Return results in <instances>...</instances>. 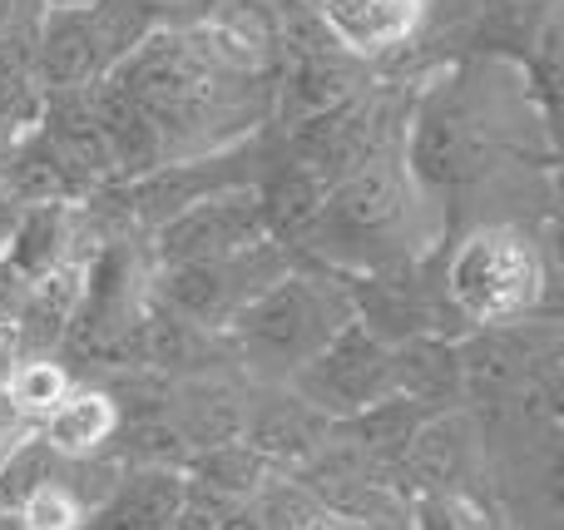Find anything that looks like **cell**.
Wrapping results in <instances>:
<instances>
[{
	"mask_svg": "<svg viewBox=\"0 0 564 530\" xmlns=\"http://www.w3.org/2000/svg\"><path fill=\"white\" fill-rule=\"evenodd\" d=\"M89 89H55V95H40L35 129L50 139V149L65 159L69 174H75L89 194H99L105 184H115V159H109L105 129H99L95 105H89Z\"/></svg>",
	"mask_w": 564,
	"mask_h": 530,
	"instance_id": "11",
	"label": "cell"
},
{
	"mask_svg": "<svg viewBox=\"0 0 564 530\" xmlns=\"http://www.w3.org/2000/svg\"><path fill=\"white\" fill-rule=\"evenodd\" d=\"M253 501L258 506L248 516L263 530H312L327 521V506L312 496V486H297V482H268Z\"/></svg>",
	"mask_w": 564,
	"mask_h": 530,
	"instance_id": "21",
	"label": "cell"
},
{
	"mask_svg": "<svg viewBox=\"0 0 564 530\" xmlns=\"http://www.w3.org/2000/svg\"><path fill=\"white\" fill-rule=\"evenodd\" d=\"M30 125H10V119H0V184H6V169H10V154H15L20 134H25Z\"/></svg>",
	"mask_w": 564,
	"mask_h": 530,
	"instance_id": "25",
	"label": "cell"
},
{
	"mask_svg": "<svg viewBox=\"0 0 564 530\" xmlns=\"http://www.w3.org/2000/svg\"><path fill=\"white\" fill-rule=\"evenodd\" d=\"M263 238H268V224L253 188H224V194L198 198V204H188L169 224H159L149 258H154V268L208 263V258L243 253V248L263 244Z\"/></svg>",
	"mask_w": 564,
	"mask_h": 530,
	"instance_id": "8",
	"label": "cell"
},
{
	"mask_svg": "<svg viewBox=\"0 0 564 530\" xmlns=\"http://www.w3.org/2000/svg\"><path fill=\"white\" fill-rule=\"evenodd\" d=\"M75 244H79V204H30L20 208L0 258H6V268L20 283H40L55 268L75 263Z\"/></svg>",
	"mask_w": 564,
	"mask_h": 530,
	"instance_id": "13",
	"label": "cell"
},
{
	"mask_svg": "<svg viewBox=\"0 0 564 530\" xmlns=\"http://www.w3.org/2000/svg\"><path fill=\"white\" fill-rule=\"evenodd\" d=\"M0 530H20V521L15 516H0Z\"/></svg>",
	"mask_w": 564,
	"mask_h": 530,
	"instance_id": "30",
	"label": "cell"
},
{
	"mask_svg": "<svg viewBox=\"0 0 564 530\" xmlns=\"http://www.w3.org/2000/svg\"><path fill=\"white\" fill-rule=\"evenodd\" d=\"M20 363V343H15V327H0V387H6V377H10V367Z\"/></svg>",
	"mask_w": 564,
	"mask_h": 530,
	"instance_id": "26",
	"label": "cell"
},
{
	"mask_svg": "<svg viewBox=\"0 0 564 530\" xmlns=\"http://www.w3.org/2000/svg\"><path fill=\"white\" fill-rule=\"evenodd\" d=\"M520 125H540V115L520 89L516 65H510V79H500L496 55H470L451 69H436L411 95L406 125H401V164H406L421 204L431 214L446 204L456 208L470 188L500 174L516 149Z\"/></svg>",
	"mask_w": 564,
	"mask_h": 530,
	"instance_id": "2",
	"label": "cell"
},
{
	"mask_svg": "<svg viewBox=\"0 0 564 530\" xmlns=\"http://www.w3.org/2000/svg\"><path fill=\"white\" fill-rule=\"evenodd\" d=\"M312 10L332 45L361 65H381L411 50L431 25V0H312Z\"/></svg>",
	"mask_w": 564,
	"mask_h": 530,
	"instance_id": "9",
	"label": "cell"
},
{
	"mask_svg": "<svg viewBox=\"0 0 564 530\" xmlns=\"http://www.w3.org/2000/svg\"><path fill=\"white\" fill-rule=\"evenodd\" d=\"M25 432H30V422H20V417L10 412V402H6V397H0V456H6L10 446H15Z\"/></svg>",
	"mask_w": 564,
	"mask_h": 530,
	"instance_id": "24",
	"label": "cell"
},
{
	"mask_svg": "<svg viewBox=\"0 0 564 530\" xmlns=\"http://www.w3.org/2000/svg\"><path fill=\"white\" fill-rule=\"evenodd\" d=\"M15 218H20V204L0 188V253H6V244H10V228H15Z\"/></svg>",
	"mask_w": 564,
	"mask_h": 530,
	"instance_id": "27",
	"label": "cell"
},
{
	"mask_svg": "<svg viewBox=\"0 0 564 530\" xmlns=\"http://www.w3.org/2000/svg\"><path fill=\"white\" fill-rule=\"evenodd\" d=\"M109 75L105 50L89 30L85 6H45L35 30V85L40 95L55 89H89Z\"/></svg>",
	"mask_w": 564,
	"mask_h": 530,
	"instance_id": "10",
	"label": "cell"
},
{
	"mask_svg": "<svg viewBox=\"0 0 564 530\" xmlns=\"http://www.w3.org/2000/svg\"><path fill=\"white\" fill-rule=\"evenodd\" d=\"M124 426V412L99 387H69V397L50 417L35 422V436L59 456V462H95Z\"/></svg>",
	"mask_w": 564,
	"mask_h": 530,
	"instance_id": "15",
	"label": "cell"
},
{
	"mask_svg": "<svg viewBox=\"0 0 564 530\" xmlns=\"http://www.w3.org/2000/svg\"><path fill=\"white\" fill-rule=\"evenodd\" d=\"M188 476H194L198 486H208V491L228 496V501H253L278 476V466H268L253 446L224 442V446H204V452L188 462Z\"/></svg>",
	"mask_w": 564,
	"mask_h": 530,
	"instance_id": "17",
	"label": "cell"
},
{
	"mask_svg": "<svg viewBox=\"0 0 564 530\" xmlns=\"http://www.w3.org/2000/svg\"><path fill=\"white\" fill-rule=\"evenodd\" d=\"M288 392L327 422H347L391 397V347L351 317L307 367L288 377Z\"/></svg>",
	"mask_w": 564,
	"mask_h": 530,
	"instance_id": "7",
	"label": "cell"
},
{
	"mask_svg": "<svg viewBox=\"0 0 564 530\" xmlns=\"http://www.w3.org/2000/svg\"><path fill=\"white\" fill-rule=\"evenodd\" d=\"M545 283V253L520 224H476L441 263V293L466 327L520 323L540 307Z\"/></svg>",
	"mask_w": 564,
	"mask_h": 530,
	"instance_id": "5",
	"label": "cell"
},
{
	"mask_svg": "<svg viewBox=\"0 0 564 530\" xmlns=\"http://www.w3.org/2000/svg\"><path fill=\"white\" fill-rule=\"evenodd\" d=\"M40 6H95V0H40Z\"/></svg>",
	"mask_w": 564,
	"mask_h": 530,
	"instance_id": "29",
	"label": "cell"
},
{
	"mask_svg": "<svg viewBox=\"0 0 564 530\" xmlns=\"http://www.w3.org/2000/svg\"><path fill=\"white\" fill-rule=\"evenodd\" d=\"M184 501L188 482L178 466H134L99 496L79 530H169Z\"/></svg>",
	"mask_w": 564,
	"mask_h": 530,
	"instance_id": "12",
	"label": "cell"
},
{
	"mask_svg": "<svg viewBox=\"0 0 564 530\" xmlns=\"http://www.w3.org/2000/svg\"><path fill=\"white\" fill-rule=\"evenodd\" d=\"M480 20H476V35L470 45L480 55H496V60H516L520 50L530 45V35L540 30V20L555 15L560 0H480Z\"/></svg>",
	"mask_w": 564,
	"mask_h": 530,
	"instance_id": "18",
	"label": "cell"
},
{
	"mask_svg": "<svg viewBox=\"0 0 564 530\" xmlns=\"http://www.w3.org/2000/svg\"><path fill=\"white\" fill-rule=\"evenodd\" d=\"M411 530H486V511L470 506L460 491H416Z\"/></svg>",
	"mask_w": 564,
	"mask_h": 530,
	"instance_id": "22",
	"label": "cell"
},
{
	"mask_svg": "<svg viewBox=\"0 0 564 530\" xmlns=\"http://www.w3.org/2000/svg\"><path fill=\"white\" fill-rule=\"evenodd\" d=\"M327 436H332L327 417H317L307 402H297V397L288 392L263 407H248L238 442L253 446L268 466H297V462H312V456L327 446Z\"/></svg>",
	"mask_w": 564,
	"mask_h": 530,
	"instance_id": "14",
	"label": "cell"
},
{
	"mask_svg": "<svg viewBox=\"0 0 564 530\" xmlns=\"http://www.w3.org/2000/svg\"><path fill=\"white\" fill-rule=\"evenodd\" d=\"M214 521H218V516H214V511H204V506L194 501V491H188L184 511H178L174 521H169V530H214Z\"/></svg>",
	"mask_w": 564,
	"mask_h": 530,
	"instance_id": "23",
	"label": "cell"
},
{
	"mask_svg": "<svg viewBox=\"0 0 564 530\" xmlns=\"http://www.w3.org/2000/svg\"><path fill=\"white\" fill-rule=\"evenodd\" d=\"M292 258H297L292 248H282L278 238H263V244L228 258L159 268L154 303L169 307L174 317H184L198 333H224L238 307H248L263 288H273L282 273H292Z\"/></svg>",
	"mask_w": 564,
	"mask_h": 530,
	"instance_id": "6",
	"label": "cell"
},
{
	"mask_svg": "<svg viewBox=\"0 0 564 530\" xmlns=\"http://www.w3.org/2000/svg\"><path fill=\"white\" fill-rule=\"evenodd\" d=\"M89 511H95V506L85 501V491H79L69 476L50 472L45 482L15 506V521H20V530H79Z\"/></svg>",
	"mask_w": 564,
	"mask_h": 530,
	"instance_id": "20",
	"label": "cell"
},
{
	"mask_svg": "<svg viewBox=\"0 0 564 530\" xmlns=\"http://www.w3.org/2000/svg\"><path fill=\"white\" fill-rule=\"evenodd\" d=\"M69 387H75V377H69L55 357H20V363L10 367L0 397L10 402V412H15L20 422L35 426L40 417H50L59 402H65Z\"/></svg>",
	"mask_w": 564,
	"mask_h": 530,
	"instance_id": "19",
	"label": "cell"
},
{
	"mask_svg": "<svg viewBox=\"0 0 564 530\" xmlns=\"http://www.w3.org/2000/svg\"><path fill=\"white\" fill-rule=\"evenodd\" d=\"M351 298L337 273H282L273 288L238 307L224 327V347L263 382H288L297 367H307L341 327L351 323Z\"/></svg>",
	"mask_w": 564,
	"mask_h": 530,
	"instance_id": "4",
	"label": "cell"
},
{
	"mask_svg": "<svg viewBox=\"0 0 564 530\" xmlns=\"http://www.w3.org/2000/svg\"><path fill=\"white\" fill-rule=\"evenodd\" d=\"M214 530H263V526H258L248 511H228V516H218L214 521Z\"/></svg>",
	"mask_w": 564,
	"mask_h": 530,
	"instance_id": "28",
	"label": "cell"
},
{
	"mask_svg": "<svg viewBox=\"0 0 564 530\" xmlns=\"http://www.w3.org/2000/svg\"><path fill=\"white\" fill-rule=\"evenodd\" d=\"M0 188H6L20 208H30V204H85L89 198V188L69 174L65 159L50 149V139L40 134L35 125L20 134L15 154H10V169H6V184Z\"/></svg>",
	"mask_w": 564,
	"mask_h": 530,
	"instance_id": "16",
	"label": "cell"
},
{
	"mask_svg": "<svg viewBox=\"0 0 564 530\" xmlns=\"http://www.w3.org/2000/svg\"><path fill=\"white\" fill-rule=\"evenodd\" d=\"M426 214L431 208L421 204L416 184L401 164L397 139L327 188L322 218L302 253L327 258L332 268H357V273L411 263L426 248Z\"/></svg>",
	"mask_w": 564,
	"mask_h": 530,
	"instance_id": "3",
	"label": "cell"
},
{
	"mask_svg": "<svg viewBox=\"0 0 564 530\" xmlns=\"http://www.w3.org/2000/svg\"><path fill=\"white\" fill-rule=\"evenodd\" d=\"M307 6H312V0H307Z\"/></svg>",
	"mask_w": 564,
	"mask_h": 530,
	"instance_id": "31",
	"label": "cell"
},
{
	"mask_svg": "<svg viewBox=\"0 0 564 530\" xmlns=\"http://www.w3.org/2000/svg\"><path fill=\"white\" fill-rule=\"evenodd\" d=\"M105 79L154 119L169 164L218 154L273 125L278 79L258 75L224 45H214L204 25L154 30Z\"/></svg>",
	"mask_w": 564,
	"mask_h": 530,
	"instance_id": "1",
	"label": "cell"
}]
</instances>
